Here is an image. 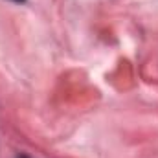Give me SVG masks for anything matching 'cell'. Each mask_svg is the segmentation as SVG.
I'll return each instance as SVG.
<instances>
[{
    "label": "cell",
    "instance_id": "obj_2",
    "mask_svg": "<svg viewBox=\"0 0 158 158\" xmlns=\"http://www.w3.org/2000/svg\"><path fill=\"white\" fill-rule=\"evenodd\" d=\"M19 158H28V156H26V155H20V156H19Z\"/></svg>",
    "mask_w": 158,
    "mask_h": 158
},
{
    "label": "cell",
    "instance_id": "obj_1",
    "mask_svg": "<svg viewBox=\"0 0 158 158\" xmlns=\"http://www.w3.org/2000/svg\"><path fill=\"white\" fill-rule=\"evenodd\" d=\"M11 2H17V4H22V2H26V0H11Z\"/></svg>",
    "mask_w": 158,
    "mask_h": 158
}]
</instances>
